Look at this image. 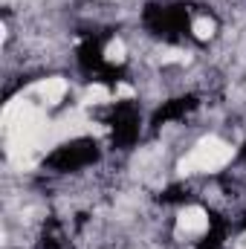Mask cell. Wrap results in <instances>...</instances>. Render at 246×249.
<instances>
[{
  "instance_id": "2",
  "label": "cell",
  "mask_w": 246,
  "mask_h": 249,
  "mask_svg": "<svg viewBox=\"0 0 246 249\" xmlns=\"http://www.w3.org/2000/svg\"><path fill=\"white\" fill-rule=\"evenodd\" d=\"M177 229L183 235H203L209 229V214L200 206H185L177 217Z\"/></svg>"
},
{
  "instance_id": "4",
  "label": "cell",
  "mask_w": 246,
  "mask_h": 249,
  "mask_svg": "<svg viewBox=\"0 0 246 249\" xmlns=\"http://www.w3.org/2000/svg\"><path fill=\"white\" fill-rule=\"evenodd\" d=\"M191 29H194V35H197L200 41H209V38L214 35V20H209V18H197Z\"/></svg>"
},
{
  "instance_id": "1",
  "label": "cell",
  "mask_w": 246,
  "mask_h": 249,
  "mask_svg": "<svg viewBox=\"0 0 246 249\" xmlns=\"http://www.w3.org/2000/svg\"><path fill=\"white\" fill-rule=\"evenodd\" d=\"M232 154H235V148L226 139L206 136L180 160V174H211V171H220V168H226L232 162Z\"/></svg>"
},
{
  "instance_id": "5",
  "label": "cell",
  "mask_w": 246,
  "mask_h": 249,
  "mask_svg": "<svg viewBox=\"0 0 246 249\" xmlns=\"http://www.w3.org/2000/svg\"><path fill=\"white\" fill-rule=\"evenodd\" d=\"M87 102H90V105H105V102H110V90L102 87V84H93V87L87 90Z\"/></svg>"
},
{
  "instance_id": "6",
  "label": "cell",
  "mask_w": 246,
  "mask_h": 249,
  "mask_svg": "<svg viewBox=\"0 0 246 249\" xmlns=\"http://www.w3.org/2000/svg\"><path fill=\"white\" fill-rule=\"evenodd\" d=\"M105 55H107V61L122 64L124 61V44H122V41H110V44H107V50H105Z\"/></svg>"
},
{
  "instance_id": "3",
  "label": "cell",
  "mask_w": 246,
  "mask_h": 249,
  "mask_svg": "<svg viewBox=\"0 0 246 249\" xmlns=\"http://www.w3.org/2000/svg\"><path fill=\"white\" fill-rule=\"evenodd\" d=\"M67 90H70V84L64 81V78H44L38 87H35V93H38V99L44 102V105H61V99L67 96Z\"/></svg>"
}]
</instances>
